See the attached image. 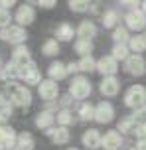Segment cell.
I'll list each match as a JSON object with an SVG mask.
<instances>
[{"label":"cell","instance_id":"23","mask_svg":"<svg viewBox=\"0 0 146 150\" xmlns=\"http://www.w3.org/2000/svg\"><path fill=\"white\" fill-rule=\"evenodd\" d=\"M16 77H18V67H16L12 61L0 67V79H2V81H10L12 83Z\"/></svg>","mask_w":146,"mask_h":150},{"label":"cell","instance_id":"25","mask_svg":"<svg viewBox=\"0 0 146 150\" xmlns=\"http://www.w3.org/2000/svg\"><path fill=\"white\" fill-rule=\"evenodd\" d=\"M130 50H128V45L126 44H115V47H113V53H111V55H113V57H115L116 61L121 59V61H126L128 59V57H130Z\"/></svg>","mask_w":146,"mask_h":150},{"label":"cell","instance_id":"41","mask_svg":"<svg viewBox=\"0 0 146 150\" xmlns=\"http://www.w3.org/2000/svg\"><path fill=\"white\" fill-rule=\"evenodd\" d=\"M65 67H67V75L69 73H77V71H79V63H73V61H71V63L65 65Z\"/></svg>","mask_w":146,"mask_h":150},{"label":"cell","instance_id":"22","mask_svg":"<svg viewBox=\"0 0 146 150\" xmlns=\"http://www.w3.org/2000/svg\"><path fill=\"white\" fill-rule=\"evenodd\" d=\"M36 142H34V136L30 132H20L16 138V148L14 150H34Z\"/></svg>","mask_w":146,"mask_h":150},{"label":"cell","instance_id":"46","mask_svg":"<svg viewBox=\"0 0 146 150\" xmlns=\"http://www.w3.org/2000/svg\"><path fill=\"white\" fill-rule=\"evenodd\" d=\"M0 67H2V57H0Z\"/></svg>","mask_w":146,"mask_h":150},{"label":"cell","instance_id":"15","mask_svg":"<svg viewBox=\"0 0 146 150\" xmlns=\"http://www.w3.org/2000/svg\"><path fill=\"white\" fill-rule=\"evenodd\" d=\"M46 134L54 140V144H67L69 142V130H67V127H51L46 130Z\"/></svg>","mask_w":146,"mask_h":150},{"label":"cell","instance_id":"26","mask_svg":"<svg viewBox=\"0 0 146 150\" xmlns=\"http://www.w3.org/2000/svg\"><path fill=\"white\" fill-rule=\"evenodd\" d=\"M75 52L79 53V55H83V57L91 55L93 42H91V40H77V42H75Z\"/></svg>","mask_w":146,"mask_h":150},{"label":"cell","instance_id":"12","mask_svg":"<svg viewBox=\"0 0 146 150\" xmlns=\"http://www.w3.org/2000/svg\"><path fill=\"white\" fill-rule=\"evenodd\" d=\"M123 144V136L118 130H109L105 132V136H101V146L105 150H118Z\"/></svg>","mask_w":146,"mask_h":150},{"label":"cell","instance_id":"27","mask_svg":"<svg viewBox=\"0 0 146 150\" xmlns=\"http://www.w3.org/2000/svg\"><path fill=\"white\" fill-rule=\"evenodd\" d=\"M57 122H59V127H69V125H73L75 122V117H73V112L69 111V109H61V111L57 112Z\"/></svg>","mask_w":146,"mask_h":150},{"label":"cell","instance_id":"10","mask_svg":"<svg viewBox=\"0 0 146 150\" xmlns=\"http://www.w3.org/2000/svg\"><path fill=\"white\" fill-rule=\"evenodd\" d=\"M16 138L18 134L12 127H0V150H14Z\"/></svg>","mask_w":146,"mask_h":150},{"label":"cell","instance_id":"9","mask_svg":"<svg viewBox=\"0 0 146 150\" xmlns=\"http://www.w3.org/2000/svg\"><path fill=\"white\" fill-rule=\"evenodd\" d=\"M116 69H118V61H116L113 55H103V57L97 61V71L103 73L105 77H115Z\"/></svg>","mask_w":146,"mask_h":150},{"label":"cell","instance_id":"4","mask_svg":"<svg viewBox=\"0 0 146 150\" xmlns=\"http://www.w3.org/2000/svg\"><path fill=\"white\" fill-rule=\"evenodd\" d=\"M26 38H28V34L20 26H10V28L0 30V40L2 42H10V44H14V45H24Z\"/></svg>","mask_w":146,"mask_h":150},{"label":"cell","instance_id":"28","mask_svg":"<svg viewBox=\"0 0 146 150\" xmlns=\"http://www.w3.org/2000/svg\"><path fill=\"white\" fill-rule=\"evenodd\" d=\"M113 40H115V44H128V40H130L128 30L123 26H116L115 32H113Z\"/></svg>","mask_w":146,"mask_h":150},{"label":"cell","instance_id":"21","mask_svg":"<svg viewBox=\"0 0 146 150\" xmlns=\"http://www.w3.org/2000/svg\"><path fill=\"white\" fill-rule=\"evenodd\" d=\"M73 36H75V30L69 24H59L55 28V40L57 42H69V40H73Z\"/></svg>","mask_w":146,"mask_h":150},{"label":"cell","instance_id":"48","mask_svg":"<svg viewBox=\"0 0 146 150\" xmlns=\"http://www.w3.org/2000/svg\"><path fill=\"white\" fill-rule=\"evenodd\" d=\"M132 150H136V148H132Z\"/></svg>","mask_w":146,"mask_h":150},{"label":"cell","instance_id":"31","mask_svg":"<svg viewBox=\"0 0 146 150\" xmlns=\"http://www.w3.org/2000/svg\"><path fill=\"white\" fill-rule=\"evenodd\" d=\"M79 71H97V61L93 59V55H87L79 61Z\"/></svg>","mask_w":146,"mask_h":150},{"label":"cell","instance_id":"14","mask_svg":"<svg viewBox=\"0 0 146 150\" xmlns=\"http://www.w3.org/2000/svg\"><path fill=\"white\" fill-rule=\"evenodd\" d=\"M32 57H30V50L26 47V45H16L14 52H12V63H14L16 67L20 69L24 67L26 63H30Z\"/></svg>","mask_w":146,"mask_h":150},{"label":"cell","instance_id":"29","mask_svg":"<svg viewBox=\"0 0 146 150\" xmlns=\"http://www.w3.org/2000/svg\"><path fill=\"white\" fill-rule=\"evenodd\" d=\"M116 24H118V14L115 10H109L103 14V26L105 28H116Z\"/></svg>","mask_w":146,"mask_h":150},{"label":"cell","instance_id":"45","mask_svg":"<svg viewBox=\"0 0 146 150\" xmlns=\"http://www.w3.org/2000/svg\"><path fill=\"white\" fill-rule=\"evenodd\" d=\"M142 38H144V40H146V30H144V36H142Z\"/></svg>","mask_w":146,"mask_h":150},{"label":"cell","instance_id":"17","mask_svg":"<svg viewBox=\"0 0 146 150\" xmlns=\"http://www.w3.org/2000/svg\"><path fill=\"white\" fill-rule=\"evenodd\" d=\"M81 142L87 150H95L101 146V134L99 130H95V128H89V130H85L83 136H81Z\"/></svg>","mask_w":146,"mask_h":150},{"label":"cell","instance_id":"3","mask_svg":"<svg viewBox=\"0 0 146 150\" xmlns=\"http://www.w3.org/2000/svg\"><path fill=\"white\" fill-rule=\"evenodd\" d=\"M18 79H22L26 85H39L42 83V73H39L36 61L32 59L30 63H26L24 67L18 69Z\"/></svg>","mask_w":146,"mask_h":150},{"label":"cell","instance_id":"32","mask_svg":"<svg viewBox=\"0 0 146 150\" xmlns=\"http://www.w3.org/2000/svg\"><path fill=\"white\" fill-rule=\"evenodd\" d=\"M118 130L121 132H134V128H136V122H134V119L132 117H126V119H121L118 120Z\"/></svg>","mask_w":146,"mask_h":150},{"label":"cell","instance_id":"2","mask_svg":"<svg viewBox=\"0 0 146 150\" xmlns=\"http://www.w3.org/2000/svg\"><path fill=\"white\" fill-rule=\"evenodd\" d=\"M124 105L130 109H140L146 105V87L142 85H132L130 89L124 93Z\"/></svg>","mask_w":146,"mask_h":150},{"label":"cell","instance_id":"35","mask_svg":"<svg viewBox=\"0 0 146 150\" xmlns=\"http://www.w3.org/2000/svg\"><path fill=\"white\" fill-rule=\"evenodd\" d=\"M10 22H12V14H10V10L0 8V28H2V30H4V28H10Z\"/></svg>","mask_w":146,"mask_h":150},{"label":"cell","instance_id":"19","mask_svg":"<svg viewBox=\"0 0 146 150\" xmlns=\"http://www.w3.org/2000/svg\"><path fill=\"white\" fill-rule=\"evenodd\" d=\"M47 75H49L51 81H61V79L67 77V67L63 65L61 61H54L49 65V69H47Z\"/></svg>","mask_w":146,"mask_h":150},{"label":"cell","instance_id":"7","mask_svg":"<svg viewBox=\"0 0 146 150\" xmlns=\"http://www.w3.org/2000/svg\"><path fill=\"white\" fill-rule=\"evenodd\" d=\"M38 93L44 101H54L59 95V85L51 79H42V83L38 85Z\"/></svg>","mask_w":146,"mask_h":150},{"label":"cell","instance_id":"6","mask_svg":"<svg viewBox=\"0 0 146 150\" xmlns=\"http://www.w3.org/2000/svg\"><path fill=\"white\" fill-rule=\"evenodd\" d=\"M124 71L130 75H136V77H140V75L146 73V61L142 55H134L132 53L128 59L124 61Z\"/></svg>","mask_w":146,"mask_h":150},{"label":"cell","instance_id":"18","mask_svg":"<svg viewBox=\"0 0 146 150\" xmlns=\"http://www.w3.org/2000/svg\"><path fill=\"white\" fill-rule=\"evenodd\" d=\"M77 36H79V40H93L97 36V26L91 20H83L77 28Z\"/></svg>","mask_w":146,"mask_h":150},{"label":"cell","instance_id":"16","mask_svg":"<svg viewBox=\"0 0 146 150\" xmlns=\"http://www.w3.org/2000/svg\"><path fill=\"white\" fill-rule=\"evenodd\" d=\"M118 89H121V83H118L116 77H105L99 85V91L105 97H115L116 93H118Z\"/></svg>","mask_w":146,"mask_h":150},{"label":"cell","instance_id":"36","mask_svg":"<svg viewBox=\"0 0 146 150\" xmlns=\"http://www.w3.org/2000/svg\"><path fill=\"white\" fill-rule=\"evenodd\" d=\"M132 119H134L136 125H146V105L140 107V109H136L134 115H132Z\"/></svg>","mask_w":146,"mask_h":150},{"label":"cell","instance_id":"38","mask_svg":"<svg viewBox=\"0 0 146 150\" xmlns=\"http://www.w3.org/2000/svg\"><path fill=\"white\" fill-rule=\"evenodd\" d=\"M134 134L138 136V140H146V125H136Z\"/></svg>","mask_w":146,"mask_h":150},{"label":"cell","instance_id":"24","mask_svg":"<svg viewBox=\"0 0 146 150\" xmlns=\"http://www.w3.org/2000/svg\"><path fill=\"white\" fill-rule=\"evenodd\" d=\"M126 45H128L130 52H134V55H140V52L146 50V40L142 36H130V40H128Z\"/></svg>","mask_w":146,"mask_h":150},{"label":"cell","instance_id":"42","mask_svg":"<svg viewBox=\"0 0 146 150\" xmlns=\"http://www.w3.org/2000/svg\"><path fill=\"white\" fill-rule=\"evenodd\" d=\"M8 105H12V103H10V99H6L4 93H0V109H4V107H8Z\"/></svg>","mask_w":146,"mask_h":150},{"label":"cell","instance_id":"33","mask_svg":"<svg viewBox=\"0 0 146 150\" xmlns=\"http://www.w3.org/2000/svg\"><path fill=\"white\" fill-rule=\"evenodd\" d=\"M79 115H81V120H91L95 119V107L91 103H83L79 107Z\"/></svg>","mask_w":146,"mask_h":150},{"label":"cell","instance_id":"8","mask_svg":"<svg viewBox=\"0 0 146 150\" xmlns=\"http://www.w3.org/2000/svg\"><path fill=\"white\" fill-rule=\"evenodd\" d=\"M113 119H115V109H113V105L107 103V101H101L99 105L95 107V120L101 122V125H107Z\"/></svg>","mask_w":146,"mask_h":150},{"label":"cell","instance_id":"13","mask_svg":"<svg viewBox=\"0 0 146 150\" xmlns=\"http://www.w3.org/2000/svg\"><path fill=\"white\" fill-rule=\"evenodd\" d=\"M126 28H130V30L134 32H140L146 28V16L140 12V10H132V12H128L126 14Z\"/></svg>","mask_w":146,"mask_h":150},{"label":"cell","instance_id":"1","mask_svg":"<svg viewBox=\"0 0 146 150\" xmlns=\"http://www.w3.org/2000/svg\"><path fill=\"white\" fill-rule=\"evenodd\" d=\"M12 87V95H10V103L14 107L26 109L32 105V91L26 85H16V83H8Z\"/></svg>","mask_w":146,"mask_h":150},{"label":"cell","instance_id":"43","mask_svg":"<svg viewBox=\"0 0 146 150\" xmlns=\"http://www.w3.org/2000/svg\"><path fill=\"white\" fill-rule=\"evenodd\" d=\"M71 101H73V97H71V95H65V97H61V105H63V107H67Z\"/></svg>","mask_w":146,"mask_h":150},{"label":"cell","instance_id":"40","mask_svg":"<svg viewBox=\"0 0 146 150\" xmlns=\"http://www.w3.org/2000/svg\"><path fill=\"white\" fill-rule=\"evenodd\" d=\"M14 4H16V0H0V8H4V10H10Z\"/></svg>","mask_w":146,"mask_h":150},{"label":"cell","instance_id":"44","mask_svg":"<svg viewBox=\"0 0 146 150\" xmlns=\"http://www.w3.org/2000/svg\"><path fill=\"white\" fill-rule=\"evenodd\" d=\"M136 150H146V140H138V144L134 146Z\"/></svg>","mask_w":146,"mask_h":150},{"label":"cell","instance_id":"37","mask_svg":"<svg viewBox=\"0 0 146 150\" xmlns=\"http://www.w3.org/2000/svg\"><path fill=\"white\" fill-rule=\"evenodd\" d=\"M12 117V105L0 109V127H6V120Z\"/></svg>","mask_w":146,"mask_h":150},{"label":"cell","instance_id":"47","mask_svg":"<svg viewBox=\"0 0 146 150\" xmlns=\"http://www.w3.org/2000/svg\"><path fill=\"white\" fill-rule=\"evenodd\" d=\"M67 150H77V148H67Z\"/></svg>","mask_w":146,"mask_h":150},{"label":"cell","instance_id":"30","mask_svg":"<svg viewBox=\"0 0 146 150\" xmlns=\"http://www.w3.org/2000/svg\"><path fill=\"white\" fill-rule=\"evenodd\" d=\"M42 52L46 55H57L59 53V42L57 40H47L46 44L42 45Z\"/></svg>","mask_w":146,"mask_h":150},{"label":"cell","instance_id":"20","mask_svg":"<svg viewBox=\"0 0 146 150\" xmlns=\"http://www.w3.org/2000/svg\"><path fill=\"white\" fill-rule=\"evenodd\" d=\"M54 120H55V115L51 111H42L36 117V127L42 128V130H47V128L54 127Z\"/></svg>","mask_w":146,"mask_h":150},{"label":"cell","instance_id":"5","mask_svg":"<svg viewBox=\"0 0 146 150\" xmlns=\"http://www.w3.org/2000/svg\"><path fill=\"white\" fill-rule=\"evenodd\" d=\"M69 95L73 99H87L91 95V83L85 77H73L69 83Z\"/></svg>","mask_w":146,"mask_h":150},{"label":"cell","instance_id":"39","mask_svg":"<svg viewBox=\"0 0 146 150\" xmlns=\"http://www.w3.org/2000/svg\"><path fill=\"white\" fill-rule=\"evenodd\" d=\"M36 4H38L39 8H54L57 2H55V0H39V2H36Z\"/></svg>","mask_w":146,"mask_h":150},{"label":"cell","instance_id":"34","mask_svg":"<svg viewBox=\"0 0 146 150\" xmlns=\"http://www.w3.org/2000/svg\"><path fill=\"white\" fill-rule=\"evenodd\" d=\"M69 8L73 12H87L91 8V4L87 0H69Z\"/></svg>","mask_w":146,"mask_h":150},{"label":"cell","instance_id":"11","mask_svg":"<svg viewBox=\"0 0 146 150\" xmlns=\"http://www.w3.org/2000/svg\"><path fill=\"white\" fill-rule=\"evenodd\" d=\"M14 20L18 22V26H20V28H24V26H30V24L36 20V12H34V8H32L30 4H22V6L16 10Z\"/></svg>","mask_w":146,"mask_h":150}]
</instances>
